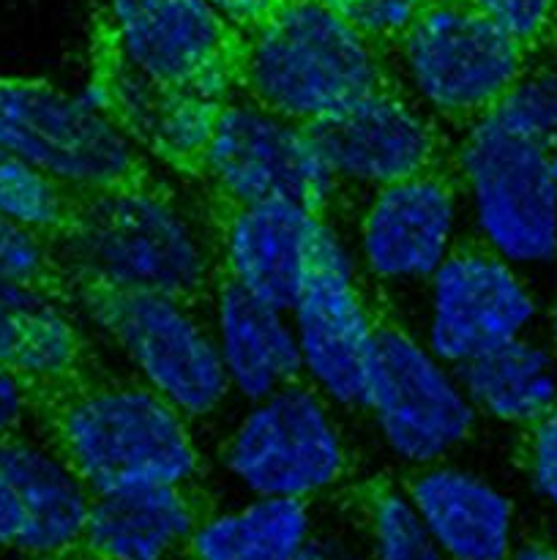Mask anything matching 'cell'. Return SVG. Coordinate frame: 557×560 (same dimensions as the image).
<instances>
[{
	"label": "cell",
	"mask_w": 557,
	"mask_h": 560,
	"mask_svg": "<svg viewBox=\"0 0 557 560\" xmlns=\"http://www.w3.org/2000/svg\"><path fill=\"white\" fill-rule=\"evenodd\" d=\"M478 416L530 427L557 405V364L544 345L522 337L451 366Z\"/></svg>",
	"instance_id": "22"
},
{
	"label": "cell",
	"mask_w": 557,
	"mask_h": 560,
	"mask_svg": "<svg viewBox=\"0 0 557 560\" xmlns=\"http://www.w3.org/2000/svg\"><path fill=\"white\" fill-rule=\"evenodd\" d=\"M222 268L240 284L289 315L304 293L317 249L333 224L293 202H240L202 197Z\"/></svg>",
	"instance_id": "17"
},
{
	"label": "cell",
	"mask_w": 557,
	"mask_h": 560,
	"mask_svg": "<svg viewBox=\"0 0 557 560\" xmlns=\"http://www.w3.org/2000/svg\"><path fill=\"white\" fill-rule=\"evenodd\" d=\"M27 424H33V408L25 386L9 372H0V441L27 432Z\"/></svg>",
	"instance_id": "33"
},
{
	"label": "cell",
	"mask_w": 557,
	"mask_h": 560,
	"mask_svg": "<svg viewBox=\"0 0 557 560\" xmlns=\"http://www.w3.org/2000/svg\"><path fill=\"white\" fill-rule=\"evenodd\" d=\"M224 474L254 498H322L342 490L349 452L311 381L249 405L218 446Z\"/></svg>",
	"instance_id": "8"
},
{
	"label": "cell",
	"mask_w": 557,
	"mask_h": 560,
	"mask_svg": "<svg viewBox=\"0 0 557 560\" xmlns=\"http://www.w3.org/2000/svg\"><path fill=\"white\" fill-rule=\"evenodd\" d=\"M85 98L131 145L186 180L194 173L222 104L173 91L137 69L107 14L93 22L91 88Z\"/></svg>",
	"instance_id": "14"
},
{
	"label": "cell",
	"mask_w": 557,
	"mask_h": 560,
	"mask_svg": "<svg viewBox=\"0 0 557 560\" xmlns=\"http://www.w3.org/2000/svg\"><path fill=\"white\" fill-rule=\"evenodd\" d=\"M491 118L544 151H557V69L528 71Z\"/></svg>",
	"instance_id": "27"
},
{
	"label": "cell",
	"mask_w": 557,
	"mask_h": 560,
	"mask_svg": "<svg viewBox=\"0 0 557 560\" xmlns=\"http://www.w3.org/2000/svg\"><path fill=\"white\" fill-rule=\"evenodd\" d=\"M530 55L557 36V0H473Z\"/></svg>",
	"instance_id": "29"
},
{
	"label": "cell",
	"mask_w": 557,
	"mask_h": 560,
	"mask_svg": "<svg viewBox=\"0 0 557 560\" xmlns=\"http://www.w3.org/2000/svg\"><path fill=\"white\" fill-rule=\"evenodd\" d=\"M293 560H371L369 534L353 485L325 495L309 541Z\"/></svg>",
	"instance_id": "28"
},
{
	"label": "cell",
	"mask_w": 557,
	"mask_h": 560,
	"mask_svg": "<svg viewBox=\"0 0 557 560\" xmlns=\"http://www.w3.org/2000/svg\"><path fill=\"white\" fill-rule=\"evenodd\" d=\"M535 295L517 268L481 238H457L429 279V345L457 366L522 339L535 320Z\"/></svg>",
	"instance_id": "13"
},
{
	"label": "cell",
	"mask_w": 557,
	"mask_h": 560,
	"mask_svg": "<svg viewBox=\"0 0 557 560\" xmlns=\"http://www.w3.org/2000/svg\"><path fill=\"white\" fill-rule=\"evenodd\" d=\"M424 3L426 0H369L358 22V33L369 38L382 55H388Z\"/></svg>",
	"instance_id": "31"
},
{
	"label": "cell",
	"mask_w": 557,
	"mask_h": 560,
	"mask_svg": "<svg viewBox=\"0 0 557 560\" xmlns=\"http://www.w3.org/2000/svg\"><path fill=\"white\" fill-rule=\"evenodd\" d=\"M506 560H557V547L544 541H519Z\"/></svg>",
	"instance_id": "36"
},
{
	"label": "cell",
	"mask_w": 557,
	"mask_h": 560,
	"mask_svg": "<svg viewBox=\"0 0 557 560\" xmlns=\"http://www.w3.org/2000/svg\"><path fill=\"white\" fill-rule=\"evenodd\" d=\"M453 164L486 246L513 268L557 260V184L549 151L486 115L462 131Z\"/></svg>",
	"instance_id": "10"
},
{
	"label": "cell",
	"mask_w": 557,
	"mask_h": 560,
	"mask_svg": "<svg viewBox=\"0 0 557 560\" xmlns=\"http://www.w3.org/2000/svg\"><path fill=\"white\" fill-rule=\"evenodd\" d=\"M131 63L173 91L208 102L240 96L249 36L208 0H104Z\"/></svg>",
	"instance_id": "11"
},
{
	"label": "cell",
	"mask_w": 557,
	"mask_h": 560,
	"mask_svg": "<svg viewBox=\"0 0 557 560\" xmlns=\"http://www.w3.org/2000/svg\"><path fill=\"white\" fill-rule=\"evenodd\" d=\"M322 498H254L216 509L197 528L183 560H293L309 541Z\"/></svg>",
	"instance_id": "23"
},
{
	"label": "cell",
	"mask_w": 557,
	"mask_h": 560,
	"mask_svg": "<svg viewBox=\"0 0 557 560\" xmlns=\"http://www.w3.org/2000/svg\"><path fill=\"white\" fill-rule=\"evenodd\" d=\"M440 126L396 82L309 131L347 189L366 186L375 191L451 162L453 153Z\"/></svg>",
	"instance_id": "15"
},
{
	"label": "cell",
	"mask_w": 557,
	"mask_h": 560,
	"mask_svg": "<svg viewBox=\"0 0 557 560\" xmlns=\"http://www.w3.org/2000/svg\"><path fill=\"white\" fill-rule=\"evenodd\" d=\"M22 530V512L20 503H16L14 492L5 485V479L0 476V558L14 552L16 539H20Z\"/></svg>",
	"instance_id": "35"
},
{
	"label": "cell",
	"mask_w": 557,
	"mask_h": 560,
	"mask_svg": "<svg viewBox=\"0 0 557 560\" xmlns=\"http://www.w3.org/2000/svg\"><path fill=\"white\" fill-rule=\"evenodd\" d=\"M33 427L93 498L202 479L194 427L142 377L91 370L33 405Z\"/></svg>",
	"instance_id": "2"
},
{
	"label": "cell",
	"mask_w": 557,
	"mask_h": 560,
	"mask_svg": "<svg viewBox=\"0 0 557 560\" xmlns=\"http://www.w3.org/2000/svg\"><path fill=\"white\" fill-rule=\"evenodd\" d=\"M216 512L202 479L131 487L91 501L85 560H183L191 536Z\"/></svg>",
	"instance_id": "18"
},
{
	"label": "cell",
	"mask_w": 557,
	"mask_h": 560,
	"mask_svg": "<svg viewBox=\"0 0 557 560\" xmlns=\"http://www.w3.org/2000/svg\"><path fill=\"white\" fill-rule=\"evenodd\" d=\"M0 284L33 290L63 304V273L55 260L49 238L3 213H0Z\"/></svg>",
	"instance_id": "26"
},
{
	"label": "cell",
	"mask_w": 557,
	"mask_h": 560,
	"mask_svg": "<svg viewBox=\"0 0 557 560\" xmlns=\"http://www.w3.org/2000/svg\"><path fill=\"white\" fill-rule=\"evenodd\" d=\"M399 487L448 560H506L519 545L513 501L470 470L442 463L407 468Z\"/></svg>",
	"instance_id": "19"
},
{
	"label": "cell",
	"mask_w": 557,
	"mask_h": 560,
	"mask_svg": "<svg viewBox=\"0 0 557 560\" xmlns=\"http://www.w3.org/2000/svg\"><path fill=\"white\" fill-rule=\"evenodd\" d=\"M369 534L371 560H448L415 517L396 476H369L353 485Z\"/></svg>",
	"instance_id": "24"
},
{
	"label": "cell",
	"mask_w": 557,
	"mask_h": 560,
	"mask_svg": "<svg viewBox=\"0 0 557 560\" xmlns=\"http://www.w3.org/2000/svg\"><path fill=\"white\" fill-rule=\"evenodd\" d=\"M76 304L186 419L208 421L233 397L227 370L211 326V306L180 304L142 290L74 284L66 306Z\"/></svg>",
	"instance_id": "5"
},
{
	"label": "cell",
	"mask_w": 557,
	"mask_h": 560,
	"mask_svg": "<svg viewBox=\"0 0 557 560\" xmlns=\"http://www.w3.org/2000/svg\"><path fill=\"white\" fill-rule=\"evenodd\" d=\"M396 82L391 60L344 16L317 0H289L249 33L238 98L311 129Z\"/></svg>",
	"instance_id": "3"
},
{
	"label": "cell",
	"mask_w": 557,
	"mask_h": 560,
	"mask_svg": "<svg viewBox=\"0 0 557 560\" xmlns=\"http://www.w3.org/2000/svg\"><path fill=\"white\" fill-rule=\"evenodd\" d=\"M524 474L535 495L557 512V405L524 427Z\"/></svg>",
	"instance_id": "30"
},
{
	"label": "cell",
	"mask_w": 557,
	"mask_h": 560,
	"mask_svg": "<svg viewBox=\"0 0 557 560\" xmlns=\"http://www.w3.org/2000/svg\"><path fill=\"white\" fill-rule=\"evenodd\" d=\"M49 244L63 273V304L74 284H104L208 310L222 268L205 208H186L164 178L82 189L71 219Z\"/></svg>",
	"instance_id": "1"
},
{
	"label": "cell",
	"mask_w": 557,
	"mask_h": 560,
	"mask_svg": "<svg viewBox=\"0 0 557 560\" xmlns=\"http://www.w3.org/2000/svg\"><path fill=\"white\" fill-rule=\"evenodd\" d=\"M289 315L306 375L317 392L349 413H366L375 364V326L369 295L355 279L353 260L333 228L322 238L304 293Z\"/></svg>",
	"instance_id": "12"
},
{
	"label": "cell",
	"mask_w": 557,
	"mask_h": 560,
	"mask_svg": "<svg viewBox=\"0 0 557 560\" xmlns=\"http://www.w3.org/2000/svg\"><path fill=\"white\" fill-rule=\"evenodd\" d=\"M31 293L33 290L0 284V372H9V375H14L16 355H20L22 312Z\"/></svg>",
	"instance_id": "32"
},
{
	"label": "cell",
	"mask_w": 557,
	"mask_h": 560,
	"mask_svg": "<svg viewBox=\"0 0 557 560\" xmlns=\"http://www.w3.org/2000/svg\"><path fill=\"white\" fill-rule=\"evenodd\" d=\"M0 476L22 512L14 556L22 560L80 556L93 495L69 465L42 438L22 432L0 441Z\"/></svg>",
	"instance_id": "21"
},
{
	"label": "cell",
	"mask_w": 557,
	"mask_h": 560,
	"mask_svg": "<svg viewBox=\"0 0 557 560\" xmlns=\"http://www.w3.org/2000/svg\"><path fill=\"white\" fill-rule=\"evenodd\" d=\"M80 191L76 186H66L38 173L14 153L0 148V213L3 217L52 238L71 219Z\"/></svg>",
	"instance_id": "25"
},
{
	"label": "cell",
	"mask_w": 557,
	"mask_h": 560,
	"mask_svg": "<svg viewBox=\"0 0 557 560\" xmlns=\"http://www.w3.org/2000/svg\"><path fill=\"white\" fill-rule=\"evenodd\" d=\"M0 148L76 189H120L162 180L87 98L42 77L0 74Z\"/></svg>",
	"instance_id": "7"
},
{
	"label": "cell",
	"mask_w": 557,
	"mask_h": 560,
	"mask_svg": "<svg viewBox=\"0 0 557 560\" xmlns=\"http://www.w3.org/2000/svg\"><path fill=\"white\" fill-rule=\"evenodd\" d=\"M191 184L202 197L240 202H293L331 224L349 195L309 129L287 124L246 98L222 102Z\"/></svg>",
	"instance_id": "6"
},
{
	"label": "cell",
	"mask_w": 557,
	"mask_h": 560,
	"mask_svg": "<svg viewBox=\"0 0 557 560\" xmlns=\"http://www.w3.org/2000/svg\"><path fill=\"white\" fill-rule=\"evenodd\" d=\"M457 164L371 191L358 217V244L377 282H429L457 241Z\"/></svg>",
	"instance_id": "16"
},
{
	"label": "cell",
	"mask_w": 557,
	"mask_h": 560,
	"mask_svg": "<svg viewBox=\"0 0 557 560\" xmlns=\"http://www.w3.org/2000/svg\"><path fill=\"white\" fill-rule=\"evenodd\" d=\"M386 58L426 113L462 131L530 71L528 49L473 0H426Z\"/></svg>",
	"instance_id": "4"
},
{
	"label": "cell",
	"mask_w": 557,
	"mask_h": 560,
	"mask_svg": "<svg viewBox=\"0 0 557 560\" xmlns=\"http://www.w3.org/2000/svg\"><path fill=\"white\" fill-rule=\"evenodd\" d=\"M549 331H552V339H555V345H557V295H555V301H552V310H549Z\"/></svg>",
	"instance_id": "38"
},
{
	"label": "cell",
	"mask_w": 557,
	"mask_h": 560,
	"mask_svg": "<svg viewBox=\"0 0 557 560\" xmlns=\"http://www.w3.org/2000/svg\"><path fill=\"white\" fill-rule=\"evenodd\" d=\"M549 164H552V175H555V184H557V151L549 153Z\"/></svg>",
	"instance_id": "39"
},
{
	"label": "cell",
	"mask_w": 557,
	"mask_h": 560,
	"mask_svg": "<svg viewBox=\"0 0 557 560\" xmlns=\"http://www.w3.org/2000/svg\"><path fill=\"white\" fill-rule=\"evenodd\" d=\"M208 312L229 386L246 402H262L309 381L287 315L240 288L224 268H218Z\"/></svg>",
	"instance_id": "20"
},
{
	"label": "cell",
	"mask_w": 557,
	"mask_h": 560,
	"mask_svg": "<svg viewBox=\"0 0 557 560\" xmlns=\"http://www.w3.org/2000/svg\"><path fill=\"white\" fill-rule=\"evenodd\" d=\"M375 326L369 410L386 446L407 468H424L457 452L475 432L478 413L451 370L407 331L386 293L366 290Z\"/></svg>",
	"instance_id": "9"
},
{
	"label": "cell",
	"mask_w": 557,
	"mask_h": 560,
	"mask_svg": "<svg viewBox=\"0 0 557 560\" xmlns=\"http://www.w3.org/2000/svg\"><path fill=\"white\" fill-rule=\"evenodd\" d=\"M317 3L328 5L331 11H336L339 16H344V20H347L349 25L358 31V22H360V16H364L369 0H317Z\"/></svg>",
	"instance_id": "37"
},
{
	"label": "cell",
	"mask_w": 557,
	"mask_h": 560,
	"mask_svg": "<svg viewBox=\"0 0 557 560\" xmlns=\"http://www.w3.org/2000/svg\"><path fill=\"white\" fill-rule=\"evenodd\" d=\"M208 3L249 36L260 31L268 20H273L289 0H208Z\"/></svg>",
	"instance_id": "34"
}]
</instances>
